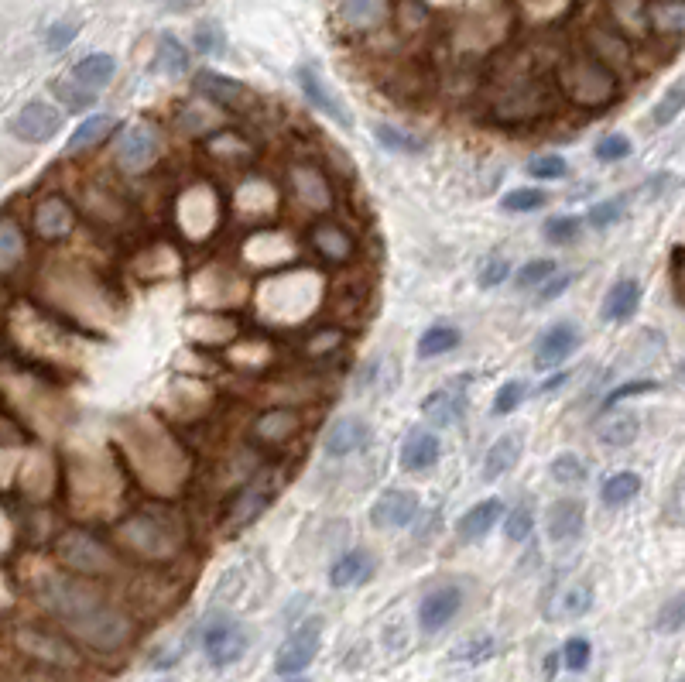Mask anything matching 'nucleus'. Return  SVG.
<instances>
[{"instance_id": "6e6d98bb", "label": "nucleus", "mask_w": 685, "mask_h": 682, "mask_svg": "<svg viewBox=\"0 0 685 682\" xmlns=\"http://www.w3.org/2000/svg\"><path fill=\"white\" fill-rule=\"evenodd\" d=\"M590 659H593V645L586 638H569L566 648H562V662L572 672H583L590 665Z\"/></svg>"}, {"instance_id": "473e14b6", "label": "nucleus", "mask_w": 685, "mask_h": 682, "mask_svg": "<svg viewBox=\"0 0 685 682\" xmlns=\"http://www.w3.org/2000/svg\"><path fill=\"white\" fill-rule=\"evenodd\" d=\"M459 340H463V333L456 330L453 323H435L429 326L422 336H418V360H432V357H442V353L456 350Z\"/></svg>"}, {"instance_id": "412c9836", "label": "nucleus", "mask_w": 685, "mask_h": 682, "mask_svg": "<svg viewBox=\"0 0 685 682\" xmlns=\"http://www.w3.org/2000/svg\"><path fill=\"white\" fill-rule=\"evenodd\" d=\"M504 501L501 497H487V501H477L470 511H463V518L456 521V535L463 542H477L483 535H490V528L501 521Z\"/></svg>"}, {"instance_id": "a18cd8bd", "label": "nucleus", "mask_w": 685, "mask_h": 682, "mask_svg": "<svg viewBox=\"0 0 685 682\" xmlns=\"http://www.w3.org/2000/svg\"><path fill=\"white\" fill-rule=\"evenodd\" d=\"M497 655V641L490 635H477V638H466L453 648V662H487Z\"/></svg>"}, {"instance_id": "f3484780", "label": "nucleus", "mask_w": 685, "mask_h": 682, "mask_svg": "<svg viewBox=\"0 0 685 682\" xmlns=\"http://www.w3.org/2000/svg\"><path fill=\"white\" fill-rule=\"evenodd\" d=\"M583 528H586L583 501H576V497H562V501H555L552 508H548L545 532L552 542H576L579 535H583Z\"/></svg>"}, {"instance_id": "e433bc0d", "label": "nucleus", "mask_w": 685, "mask_h": 682, "mask_svg": "<svg viewBox=\"0 0 685 682\" xmlns=\"http://www.w3.org/2000/svg\"><path fill=\"white\" fill-rule=\"evenodd\" d=\"M21 254H24L21 227L11 220V216H4V220H0V271H11L14 264L21 261Z\"/></svg>"}, {"instance_id": "ea45409f", "label": "nucleus", "mask_w": 685, "mask_h": 682, "mask_svg": "<svg viewBox=\"0 0 685 682\" xmlns=\"http://www.w3.org/2000/svg\"><path fill=\"white\" fill-rule=\"evenodd\" d=\"M55 96H59L62 103H66V110H72V114H83V110H90L96 103V90H86L83 83H76V79H55L52 83Z\"/></svg>"}, {"instance_id": "f8f14e48", "label": "nucleus", "mask_w": 685, "mask_h": 682, "mask_svg": "<svg viewBox=\"0 0 685 682\" xmlns=\"http://www.w3.org/2000/svg\"><path fill=\"white\" fill-rule=\"evenodd\" d=\"M579 343H583V333H579L576 323H569V319L552 323L535 340V367H538V371H552V367L566 364L572 353H576Z\"/></svg>"}, {"instance_id": "2eb2a0df", "label": "nucleus", "mask_w": 685, "mask_h": 682, "mask_svg": "<svg viewBox=\"0 0 685 682\" xmlns=\"http://www.w3.org/2000/svg\"><path fill=\"white\" fill-rule=\"evenodd\" d=\"M459 607H463V590L453 587V583L429 590L422 600H418V628L435 635V631H442L449 621H453L459 614Z\"/></svg>"}, {"instance_id": "49530a36", "label": "nucleus", "mask_w": 685, "mask_h": 682, "mask_svg": "<svg viewBox=\"0 0 685 682\" xmlns=\"http://www.w3.org/2000/svg\"><path fill=\"white\" fill-rule=\"evenodd\" d=\"M593 155H596V162H603V165H617V162H624L627 155H631V138L627 134H603L600 141H596V148H593Z\"/></svg>"}, {"instance_id": "4d7b16f0", "label": "nucleus", "mask_w": 685, "mask_h": 682, "mask_svg": "<svg viewBox=\"0 0 685 682\" xmlns=\"http://www.w3.org/2000/svg\"><path fill=\"white\" fill-rule=\"evenodd\" d=\"M76 35H79L76 21H55L52 28L45 31V48L48 52H62V48H69L76 42Z\"/></svg>"}, {"instance_id": "6ab92c4d", "label": "nucleus", "mask_w": 685, "mask_h": 682, "mask_svg": "<svg viewBox=\"0 0 685 682\" xmlns=\"http://www.w3.org/2000/svg\"><path fill=\"white\" fill-rule=\"evenodd\" d=\"M439 436L429 429H411L405 436V443H401V470L408 473H422V470H432L435 463H439Z\"/></svg>"}, {"instance_id": "2f4dec72", "label": "nucleus", "mask_w": 685, "mask_h": 682, "mask_svg": "<svg viewBox=\"0 0 685 682\" xmlns=\"http://www.w3.org/2000/svg\"><path fill=\"white\" fill-rule=\"evenodd\" d=\"M374 138L381 148H388L391 155H418V151L429 148V141L418 138V134L405 131V127H394V124H384V120H374Z\"/></svg>"}, {"instance_id": "69168bd1", "label": "nucleus", "mask_w": 685, "mask_h": 682, "mask_svg": "<svg viewBox=\"0 0 685 682\" xmlns=\"http://www.w3.org/2000/svg\"><path fill=\"white\" fill-rule=\"evenodd\" d=\"M158 682H175V679H158Z\"/></svg>"}, {"instance_id": "0eeeda50", "label": "nucleus", "mask_w": 685, "mask_h": 682, "mask_svg": "<svg viewBox=\"0 0 685 682\" xmlns=\"http://www.w3.org/2000/svg\"><path fill=\"white\" fill-rule=\"evenodd\" d=\"M319 648H322V617H309V621L298 624L292 635L281 641L278 655H274V669L281 676H295V672L309 669L316 662Z\"/></svg>"}, {"instance_id": "aec40b11", "label": "nucleus", "mask_w": 685, "mask_h": 682, "mask_svg": "<svg viewBox=\"0 0 685 682\" xmlns=\"http://www.w3.org/2000/svg\"><path fill=\"white\" fill-rule=\"evenodd\" d=\"M466 412V391L463 388H435L432 395H425L422 401V415L439 429H449L463 419Z\"/></svg>"}, {"instance_id": "5fc2aeb1", "label": "nucleus", "mask_w": 685, "mask_h": 682, "mask_svg": "<svg viewBox=\"0 0 685 682\" xmlns=\"http://www.w3.org/2000/svg\"><path fill=\"white\" fill-rule=\"evenodd\" d=\"M525 398H528L525 381H504L501 391H497V398H494V415H511Z\"/></svg>"}, {"instance_id": "4468645a", "label": "nucleus", "mask_w": 685, "mask_h": 682, "mask_svg": "<svg viewBox=\"0 0 685 682\" xmlns=\"http://www.w3.org/2000/svg\"><path fill=\"white\" fill-rule=\"evenodd\" d=\"M593 607V587L583 580H562L559 587L545 597V617L548 621H576Z\"/></svg>"}, {"instance_id": "0e129e2a", "label": "nucleus", "mask_w": 685, "mask_h": 682, "mask_svg": "<svg viewBox=\"0 0 685 682\" xmlns=\"http://www.w3.org/2000/svg\"><path fill=\"white\" fill-rule=\"evenodd\" d=\"M285 682H309V679H285Z\"/></svg>"}, {"instance_id": "dca6fc26", "label": "nucleus", "mask_w": 685, "mask_h": 682, "mask_svg": "<svg viewBox=\"0 0 685 682\" xmlns=\"http://www.w3.org/2000/svg\"><path fill=\"white\" fill-rule=\"evenodd\" d=\"M367 443H370V425L364 419H357V415H340V419L326 429V436H322L326 456H336V460L357 453V449H364Z\"/></svg>"}, {"instance_id": "7c9ffc66", "label": "nucleus", "mask_w": 685, "mask_h": 682, "mask_svg": "<svg viewBox=\"0 0 685 682\" xmlns=\"http://www.w3.org/2000/svg\"><path fill=\"white\" fill-rule=\"evenodd\" d=\"M117 131V120L114 117H107V114H93V117H86L83 124L76 127V131L69 134V141H66V151L69 155H76V151H86V148H96L103 138H110V134Z\"/></svg>"}, {"instance_id": "09e8293b", "label": "nucleus", "mask_w": 685, "mask_h": 682, "mask_svg": "<svg viewBox=\"0 0 685 682\" xmlns=\"http://www.w3.org/2000/svg\"><path fill=\"white\" fill-rule=\"evenodd\" d=\"M507 278H511V261L501 258V254H490V258L480 261V268H477L480 288H497V285H504Z\"/></svg>"}, {"instance_id": "58836bf2", "label": "nucleus", "mask_w": 685, "mask_h": 682, "mask_svg": "<svg viewBox=\"0 0 685 682\" xmlns=\"http://www.w3.org/2000/svg\"><path fill=\"white\" fill-rule=\"evenodd\" d=\"M641 432L638 415H614L610 422H603L600 429V443L603 446H631Z\"/></svg>"}, {"instance_id": "f704fd0d", "label": "nucleus", "mask_w": 685, "mask_h": 682, "mask_svg": "<svg viewBox=\"0 0 685 682\" xmlns=\"http://www.w3.org/2000/svg\"><path fill=\"white\" fill-rule=\"evenodd\" d=\"M155 69L168 72V76H179V72L189 69V52L175 35H161L158 38V52H155Z\"/></svg>"}, {"instance_id": "c03bdc74", "label": "nucleus", "mask_w": 685, "mask_h": 682, "mask_svg": "<svg viewBox=\"0 0 685 682\" xmlns=\"http://www.w3.org/2000/svg\"><path fill=\"white\" fill-rule=\"evenodd\" d=\"M552 477H555V484H562V487H579L586 480V463L579 460V456H572V453H562V456H555L552 460Z\"/></svg>"}, {"instance_id": "4be33fe9", "label": "nucleus", "mask_w": 685, "mask_h": 682, "mask_svg": "<svg viewBox=\"0 0 685 682\" xmlns=\"http://www.w3.org/2000/svg\"><path fill=\"white\" fill-rule=\"evenodd\" d=\"M72 227H76V213H72V206L62 196H48L35 210V230L45 240L66 237V234H72Z\"/></svg>"}, {"instance_id": "393cba45", "label": "nucleus", "mask_w": 685, "mask_h": 682, "mask_svg": "<svg viewBox=\"0 0 685 682\" xmlns=\"http://www.w3.org/2000/svg\"><path fill=\"white\" fill-rule=\"evenodd\" d=\"M638 306H641V282L638 278H620L607 292V299H603L600 316L607 323H624V319H631L638 312Z\"/></svg>"}, {"instance_id": "bb28decb", "label": "nucleus", "mask_w": 685, "mask_h": 682, "mask_svg": "<svg viewBox=\"0 0 685 682\" xmlns=\"http://www.w3.org/2000/svg\"><path fill=\"white\" fill-rule=\"evenodd\" d=\"M336 14L346 28L370 31L388 18V0H336Z\"/></svg>"}, {"instance_id": "603ef678", "label": "nucleus", "mask_w": 685, "mask_h": 682, "mask_svg": "<svg viewBox=\"0 0 685 682\" xmlns=\"http://www.w3.org/2000/svg\"><path fill=\"white\" fill-rule=\"evenodd\" d=\"M528 175L531 179H566L569 175V162L562 155H535L528 162Z\"/></svg>"}, {"instance_id": "4c0bfd02", "label": "nucleus", "mask_w": 685, "mask_h": 682, "mask_svg": "<svg viewBox=\"0 0 685 682\" xmlns=\"http://www.w3.org/2000/svg\"><path fill=\"white\" fill-rule=\"evenodd\" d=\"M685 110V79H679V83H672L668 90L662 93V100L651 107V124L655 127H668L675 117H679Z\"/></svg>"}, {"instance_id": "052dcab7", "label": "nucleus", "mask_w": 685, "mask_h": 682, "mask_svg": "<svg viewBox=\"0 0 685 682\" xmlns=\"http://www.w3.org/2000/svg\"><path fill=\"white\" fill-rule=\"evenodd\" d=\"M572 285V275L569 271H559V275H552L548 282L542 285V292H538V302H552V299H559L562 292Z\"/></svg>"}, {"instance_id": "f257e3e1", "label": "nucleus", "mask_w": 685, "mask_h": 682, "mask_svg": "<svg viewBox=\"0 0 685 682\" xmlns=\"http://www.w3.org/2000/svg\"><path fill=\"white\" fill-rule=\"evenodd\" d=\"M38 600L45 604L48 614L59 617L72 635L83 645L96 648V652H117L134 638L131 617L110 604L100 590H93L90 583L76 580V576H45L38 583Z\"/></svg>"}, {"instance_id": "79ce46f5", "label": "nucleus", "mask_w": 685, "mask_h": 682, "mask_svg": "<svg viewBox=\"0 0 685 682\" xmlns=\"http://www.w3.org/2000/svg\"><path fill=\"white\" fill-rule=\"evenodd\" d=\"M651 21H655L658 31L682 35L685 31V0H662V4L651 11Z\"/></svg>"}, {"instance_id": "8fccbe9b", "label": "nucleus", "mask_w": 685, "mask_h": 682, "mask_svg": "<svg viewBox=\"0 0 685 682\" xmlns=\"http://www.w3.org/2000/svg\"><path fill=\"white\" fill-rule=\"evenodd\" d=\"M531 528H535V515H531L528 504H518V508L507 511L504 532H507V539H511V542H525V539H531Z\"/></svg>"}, {"instance_id": "39448f33", "label": "nucleus", "mask_w": 685, "mask_h": 682, "mask_svg": "<svg viewBox=\"0 0 685 682\" xmlns=\"http://www.w3.org/2000/svg\"><path fill=\"white\" fill-rule=\"evenodd\" d=\"M274 494H278V473L268 470V473H257V477H251L237 494H233L227 518H223V532L233 535V532H240V528L251 525V521H257L264 511L271 508Z\"/></svg>"}, {"instance_id": "37998d69", "label": "nucleus", "mask_w": 685, "mask_h": 682, "mask_svg": "<svg viewBox=\"0 0 685 682\" xmlns=\"http://www.w3.org/2000/svg\"><path fill=\"white\" fill-rule=\"evenodd\" d=\"M655 628L662 631V635H675V631L685 628V590L672 593V597L662 604V611L655 617Z\"/></svg>"}, {"instance_id": "c85d7f7f", "label": "nucleus", "mask_w": 685, "mask_h": 682, "mask_svg": "<svg viewBox=\"0 0 685 682\" xmlns=\"http://www.w3.org/2000/svg\"><path fill=\"white\" fill-rule=\"evenodd\" d=\"M114 72H117L114 55L93 52V55H86V59H79L76 66H72V79H76V83H83L86 90H103V86H110Z\"/></svg>"}, {"instance_id": "20e7f679", "label": "nucleus", "mask_w": 685, "mask_h": 682, "mask_svg": "<svg viewBox=\"0 0 685 682\" xmlns=\"http://www.w3.org/2000/svg\"><path fill=\"white\" fill-rule=\"evenodd\" d=\"M55 556H59V563L66 569H72V573H83V576H103L117 566L114 552H110L100 539H93L90 532H79V528L59 535V542H55Z\"/></svg>"}, {"instance_id": "c756f323", "label": "nucleus", "mask_w": 685, "mask_h": 682, "mask_svg": "<svg viewBox=\"0 0 685 682\" xmlns=\"http://www.w3.org/2000/svg\"><path fill=\"white\" fill-rule=\"evenodd\" d=\"M292 182L302 196V203H309L312 210H326L333 203V192H329V182L322 179L312 165H292Z\"/></svg>"}, {"instance_id": "ddd939ff", "label": "nucleus", "mask_w": 685, "mask_h": 682, "mask_svg": "<svg viewBox=\"0 0 685 682\" xmlns=\"http://www.w3.org/2000/svg\"><path fill=\"white\" fill-rule=\"evenodd\" d=\"M422 515V501H418L415 491H401V487H391L370 504V521L374 528H408L411 521Z\"/></svg>"}, {"instance_id": "864d4df0", "label": "nucleus", "mask_w": 685, "mask_h": 682, "mask_svg": "<svg viewBox=\"0 0 685 682\" xmlns=\"http://www.w3.org/2000/svg\"><path fill=\"white\" fill-rule=\"evenodd\" d=\"M196 48L203 55H220L227 48V35L220 31L216 21H199L196 24Z\"/></svg>"}, {"instance_id": "e2e57ef3", "label": "nucleus", "mask_w": 685, "mask_h": 682, "mask_svg": "<svg viewBox=\"0 0 685 682\" xmlns=\"http://www.w3.org/2000/svg\"><path fill=\"white\" fill-rule=\"evenodd\" d=\"M679 374H682V381H685V360H682V367H679Z\"/></svg>"}, {"instance_id": "c9c22d12", "label": "nucleus", "mask_w": 685, "mask_h": 682, "mask_svg": "<svg viewBox=\"0 0 685 682\" xmlns=\"http://www.w3.org/2000/svg\"><path fill=\"white\" fill-rule=\"evenodd\" d=\"M542 234H545L548 244L569 247V244H576V240L583 237V220H579V216H572V213L548 216L545 227H542Z\"/></svg>"}, {"instance_id": "9b49d317", "label": "nucleus", "mask_w": 685, "mask_h": 682, "mask_svg": "<svg viewBox=\"0 0 685 682\" xmlns=\"http://www.w3.org/2000/svg\"><path fill=\"white\" fill-rule=\"evenodd\" d=\"M62 131V110H55L52 103L35 100L28 107H21L11 120V134L28 144H45Z\"/></svg>"}, {"instance_id": "b1692460", "label": "nucleus", "mask_w": 685, "mask_h": 682, "mask_svg": "<svg viewBox=\"0 0 685 682\" xmlns=\"http://www.w3.org/2000/svg\"><path fill=\"white\" fill-rule=\"evenodd\" d=\"M374 576V556H370L367 549H350L343 552L340 559L329 569V583H333L336 590H346V587H357V583H364Z\"/></svg>"}, {"instance_id": "9d476101", "label": "nucleus", "mask_w": 685, "mask_h": 682, "mask_svg": "<svg viewBox=\"0 0 685 682\" xmlns=\"http://www.w3.org/2000/svg\"><path fill=\"white\" fill-rule=\"evenodd\" d=\"M158 151H161V138L155 127L131 124V127H124L117 138V165L124 168V172L137 175V172H144V168L155 165Z\"/></svg>"}, {"instance_id": "cd10ccee", "label": "nucleus", "mask_w": 685, "mask_h": 682, "mask_svg": "<svg viewBox=\"0 0 685 682\" xmlns=\"http://www.w3.org/2000/svg\"><path fill=\"white\" fill-rule=\"evenodd\" d=\"M521 460V436L507 432V436L497 439L494 446L487 449L483 456V480H501L504 473H511Z\"/></svg>"}, {"instance_id": "7ed1b4c3", "label": "nucleus", "mask_w": 685, "mask_h": 682, "mask_svg": "<svg viewBox=\"0 0 685 682\" xmlns=\"http://www.w3.org/2000/svg\"><path fill=\"white\" fill-rule=\"evenodd\" d=\"M562 86L576 103L583 107H607L617 96V79L614 69L600 59H572L562 69Z\"/></svg>"}, {"instance_id": "f03ea898", "label": "nucleus", "mask_w": 685, "mask_h": 682, "mask_svg": "<svg viewBox=\"0 0 685 682\" xmlns=\"http://www.w3.org/2000/svg\"><path fill=\"white\" fill-rule=\"evenodd\" d=\"M117 539L124 542L127 552H134L144 563H168L179 556L185 542V528L175 515H161L158 508H144L137 515L124 518L117 528Z\"/></svg>"}, {"instance_id": "13d9d810", "label": "nucleus", "mask_w": 685, "mask_h": 682, "mask_svg": "<svg viewBox=\"0 0 685 682\" xmlns=\"http://www.w3.org/2000/svg\"><path fill=\"white\" fill-rule=\"evenodd\" d=\"M658 384L655 381H627V384H620L617 391H610L607 398H603V412H610L614 405H620L624 398H634V395H648V391H655Z\"/></svg>"}, {"instance_id": "de8ad7c7", "label": "nucleus", "mask_w": 685, "mask_h": 682, "mask_svg": "<svg viewBox=\"0 0 685 682\" xmlns=\"http://www.w3.org/2000/svg\"><path fill=\"white\" fill-rule=\"evenodd\" d=\"M624 206H627L624 196H614V199H607V203H596V206H590V210H586V223H590L593 230L614 227L620 216H624Z\"/></svg>"}, {"instance_id": "72a5a7b5", "label": "nucleus", "mask_w": 685, "mask_h": 682, "mask_svg": "<svg viewBox=\"0 0 685 682\" xmlns=\"http://www.w3.org/2000/svg\"><path fill=\"white\" fill-rule=\"evenodd\" d=\"M638 494H641V477L631 470L610 473L600 487V501L607 504V508H624V504H631Z\"/></svg>"}, {"instance_id": "bf43d9fd", "label": "nucleus", "mask_w": 685, "mask_h": 682, "mask_svg": "<svg viewBox=\"0 0 685 682\" xmlns=\"http://www.w3.org/2000/svg\"><path fill=\"white\" fill-rule=\"evenodd\" d=\"M672 292L685 306V247H675L672 251Z\"/></svg>"}, {"instance_id": "680f3d73", "label": "nucleus", "mask_w": 685, "mask_h": 682, "mask_svg": "<svg viewBox=\"0 0 685 682\" xmlns=\"http://www.w3.org/2000/svg\"><path fill=\"white\" fill-rule=\"evenodd\" d=\"M566 381H569V374H566V371H559L555 377H548V381H545V384H542V388H538V391H542V395H548V391L562 388V384H566Z\"/></svg>"}, {"instance_id": "6e6552de", "label": "nucleus", "mask_w": 685, "mask_h": 682, "mask_svg": "<svg viewBox=\"0 0 685 682\" xmlns=\"http://www.w3.org/2000/svg\"><path fill=\"white\" fill-rule=\"evenodd\" d=\"M203 652L216 669L240 662L247 652V631L244 624H237L233 617H213L203 628Z\"/></svg>"}, {"instance_id": "a19ab883", "label": "nucleus", "mask_w": 685, "mask_h": 682, "mask_svg": "<svg viewBox=\"0 0 685 682\" xmlns=\"http://www.w3.org/2000/svg\"><path fill=\"white\" fill-rule=\"evenodd\" d=\"M548 203V192L545 189H535V186H525V189H511L507 196L501 199V210L504 213H535L542 210Z\"/></svg>"}, {"instance_id": "3c124183", "label": "nucleus", "mask_w": 685, "mask_h": 682, "mask_svg": "<svg viewBox=\"0 0 685 682\" xmlns=\"http://www.w3.org/2000/svg\"><path fill=\"white\" fill-rule=\"evenodd\" d=\"M552 275H559V264L548 261V258H535V261H528L518 275H514V282H518L521 288H535V285H545Z\"/></svg>"}, {"instance_id": "423d86ee", "label": "nucleus", "mask_w": 685, "mask_h": 682, "mask_svg": "<svg viewBox=\"0 0 685 682\" xmlns=\"http://www.w3.org/2000/svg\"><path fill=\"white\" fill-rule=\"evenodd\" d=\"M192 90L203 96V100L216 103L220 110H230V114H247V110L257 107V96L251 86H244L240 79H230L213 69H199L192 76Z\"/></svg>"}, {"instance_id": "1a4fd4ad", "label": "nucleus", "mask_w": 685, "mask_h": 682, "mask_svg": "<svg viewBox=\"0 0 685 682\" xmlns=\"http://www.w3.org/2000/svg\"><path fill=\"white\" fill-rule=\"evenodd\" d=\"M295 79H298V90L309 100V107H316L322 117H329L336 127H343V131H353V114L350 107L336 96L333 90L326 86V79H322V72L312 66V62H302V66L295 69Z\"/></svg>"}, {"instance_id": "a211bd4d", "label": "nucleus", "mask_w": 685, "mask_h": 682, "mask_svg": "<svg viewBox=\"0 0 685 682\" xmlns=\"http://www.w3.org/2000/svg\"><path fill=\"white\" fill-rule=\"evenodd\" d=\"M302 432V412L292 405H281L264 412L254 425V439L264 446H285L288 439H295Z\"/></svg>"}, {"instance_id": "5701e85b", "label": "nucleus", "mask_w": 685, "mask_h": 682, "mask_svg": "<svg viewBox=\"0 0 685 682\" xmlns=\"http://www.w3.org/2000/svg\"><path fill=\"white\" fill-rule=\"evenodd\" d=\"M18 645L24 648V652L35 655V659H45L52 665H76L79 662L76 648H69L62 638L45 635V631H28V628H24L18 635Z\"/></svg>"}, {"instance_id": "338daca9", "label": "nucleus", "mask_w": 685, "mask_h": 682, "mask_svg": "<svg viewBox=\"0 0 685 682\" xmlns=\"http://www.w3.org/2000/svg\"><path fill=\"white\" fill-rule=\"evenodd\" d=\"M679 682H685V679H679Z\"/></svg>"}, {"instance_id": "a878e982", "label": "nucleus", "mask_w": 685, "mask_h": 682, "mask_svg": "<svg viewBox=\"0 0 685 682\" xmlns=\"http://www.w3.org/2000/svg\"><path fill=\"white\" fill-rule=\"evenodd\" d=\"M312 247L329 264H343L353 258V237L343 227H336V223H316L312 227Z\"/></svg>"}]
</instances>
